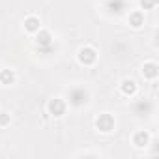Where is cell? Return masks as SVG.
Returning <instances> with one entry per match:
<instances>
[{"label":"cell","mask_w":159,"mask_h":159,"mask_svg":"<svg viewBox=\"0 0 159 159\" xmlns=\"http://www.w3.org/2000/svg\"><path fill=\"white\" fill-rule=\"evenodd\" d=\"M77 60H79L81 66L90 67V66H94L98 62V51L92 45H84V47H81L77 51Z\"/></svg>","instance_id":"cell-1"},{"label":"cell","mask_w":159,"mask_h":159,"mask_svg":"<svg viewBox=\"0 0 159 159\" xmlns=\"http://www.w3.org/2000/svg\"><path fill=\"white\" fill-rule=\"evenodd\" d=\"M66 111H67V101H66L64 98H52V99H49V103H47V112H49L51 116L62 118V116L66 114Z\"/></svg>","instance_id":"cell-2"},{"label":"cell","mask_w":159,"mask_h":159,"mask_svg":"<svg viewBox=\"0 0 159 159\" xmlns=\"http://www.w3.org/2000/svg\"><path fill=\"white\" fill-rule=\"evenodd\" d=\"M114 127H116V120H114L112 114L103 112V114H99V116L96 118V129H98L99 133H112Z\"/></svg>","instance_id":"cell-3"},{"label":"cell","mask_w":159,"mask_h":159,"mask_svg":"<svg viewBox=\"0 0 159 159\" xmlns=\"http://www.w3.org/2000/svg\"><path fill=\"white\" fill-rule=\"evenodd\" d=\"M88 101V92L84 88H71L67 94V103L73 107H83Z\"/></svg>","instance_id":"cell-4"},{"label":"cell","mask_w":159,"mask_h":159,"mask_svg":"<svg viewBox=\"0 0 159 159\" xmlns=\"http://www.w3.org/2000/svg\"><path fill=\"white\" fill-rule=\"evenodd\" d=\"M34 41H36V45H38L39 49H45V47H49V45L52 43V34H51L49 30H45V28H39V30L34 34Z\"/></svg>","instance_id":"cell-5"},{"label":"cell","mask_w":159,"mask_h":159,"mask_svg":"<svg viewBox=\"0 0 159 159\" xmlns=\"http://www.w3.org/2000/svg\"><path fill=\"white\" fill-rule=\"evenodd\" d=\"M140 73H142V77L146 79V81H155V79H157V73H159V67H157V64H155L153 60H150V62H144Z\"/></svg>","instance_id":"cell-6"},{"label":"cell","mask_w":159,"mask_h":159,"mask_svg":"<svg viewBox=\"0 0 159 159\" xmlns=\"http://www.w3.org/2000/svg\"><path fill=\"white\" fill-rule=\"evenodd\" d=\"M137 90H139V84H137L135 79H124L120 83V92L124 96H127V98H133L137 94Z\"/></svg>","instance_id":"cell-7"},{"label":"cell","mask_w":159,"mask_h":159,"mask_svg":"<svg viewBox=\"0 0 159 159\" xmlns=\"http://www.w3.org/2000/svg\"><path fill=\"white\" fill-rule=\"evenodd\" d=\"M39 28H41V21H39V17H36V15H28V17L25 19V32H28V34L34 36Z\"/></svg>","instance_id":"cell-8"},{"label":"cell","mask_w":159,"mask_h":159,"mask_svg":"<svg viewBox=\"0 0 159 159\" xmlns=\"http://www.w3.org/2000/svg\"><path fill=\"white\" fill-rule=\"evenodd\" d=\"M131 142H133V146H137V148L148 146V144H150V135H148V131H142V129H140V131H135Z\"/></svg>","instance_id":"cell-9"},{"label":"cell","mask_w":159,"mask_h":159,"mask_svg":"<svg viewBox=\"0 0 159 159\" xmlns=\"http://www.w3.org/2000/svg\"><path fill=\"white\" fill-rule=\"evenodd\" d=\"M15 81H17V75L13 69H10V67L0 69V83L2 84H13Z\"/></svg>","instance_id":"cell-10"},{"label":"cell","mask_w":159,"mask_h":159,"mask_svg":"<svg viewBox=\"0 0 159 159\" xmlns=\"http://www.w3.org/2000/svg\"><path fill=\"white\" fill-rule=\"evenodd\" d=\"M127 23L131 28H140L144 25V13L142 11H131L127 17Z\"/></svg>","instance_id":"cell-11"},{"label":"cell","mask_w":159,"mask_h":159,"mask_svg":"<svg viewBox=\"0 0 159 159\" xmlns=\"http://www.w3.org/2000/svg\"><path fill=\"white\" fill-rule=\"evenodd\" d=\"M109 10H111V11H116V13H120V11L124 10V0H116V2L112 0V4L109 6Z\"/></svg>","instance_id":"cell-12"},{"label":"cell","mask_w":159,"mask_h":159,"mask_svg":"<svg viewBox=\"0 0 159 159\" xmlns=\"http://www.w3.org/2000/svg\"><path fill=\"white\" fill-rule=\"evenodd\" d=\"M157 6V0H140V8L142 10H153Z\"/></svg>","instance_id":"cell-13"},{"label":"cell","mask_w":159,"mask_h":159,"mask_svg":"<svg viewBox=\"0 0 159 159\" xmlns=\"http://www.w3.org/2000/svg\"><path fill=\"white\" fill-rule=\"evenodd\" d=\"M10 122H11V116H10L8 112H0V127L10 125Z\"/></svg>","instance_id":"cell-14"}]
</instances>
